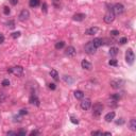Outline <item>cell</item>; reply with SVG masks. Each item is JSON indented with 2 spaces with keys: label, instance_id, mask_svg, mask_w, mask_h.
I'll list each match as a JSON object with an SVG mask.
<instances>
[{
  "label": "cell",
  "instance_id": "cell-38",
  "mask_svg": "<svg viewBox=\"0 0 136 136\" xmlns=\"http://www.w3.org/2000/svg\"><path fill=\"white\" fill-rule=\"evenodd\" d=\"M71 122L74 123V124H78V122H79V121H78V119H76L74 117H71Z\"/></svg>",
  "mask_w": 136,
  "mask_h": 136
},
{
  "label": "cell",
  "instance_id": "cell-4",
  "mask_svg": "<svg viewBox=\"0 0 136 136\" xmlns=\"http://www.w3.org/2000/svg\"><path fill=\"white\" fill-rule=\"evenodd\" d=\"M112 12L115 14V15H121L124 12V7L121 3H116L113 7Z\"/></svg>",
  "mask_w": 136,
  "mask_h": 136
},
{
  "label": "cell",
  "instance_id": "cell-25",
  "mask_svg": "<svg viewBox=\"0 0 136 136\" xmlns=\"http://www.w3.org/2000/svg\"><path fill=\"white\" fill-rule=\"evenodd\" d=\"M109 64L111 65V66H117V65H118V63H117V60H109Z\"/></svg>",
  "mask_w": 136,
  "mask_h": 136
},
{
  "label": "cell",
  "instance_id": "cell-30",
  "mask_svg": "<svg viewBox=\"0 0 136 136\" xmlns=\"http://www.w3.org/2000/svg\"><path fill=\"white\" fill-rule=\"evenodd\" d=\"M111 35H113V36L119 35V31H118V30H112L111 31Z\"/></svg>",
  "mask_w": 136,
  "mask_h": 136
},
{
  "label": "cell",
  "instance_id": "cell-23",
  "mask_svg": "<svg viewBox=\"0 0 136 136\" xmlns=\"http://www.w3.org/2000/svg\"><path fill=\"white\" fill-rule=\"evenodd\" d=\"M119 99H120L119 94H114L111 96V100H113V102H117V101H119Z\"/></svg>",
  "mask_w": 136,
  "mask_h": 136
},
{
  "label": "cell",
  "instance_id": "cell-10",
  "mask_svg": "<svg viewBox=\"0 0 136 136\" xmlns=\"http://www.w3.org/2000/svg\"><path fill=\"white\" fill-rule=\"evenodd\" d=\"M76 53H77L76 48L72 47V46H69V47H67L65 50V54L67 56H73V55H76Z\"/></svg>",
  "mask_w": 136,
  "mask_h": 136
},
{
  "label": "cell",
  "instance_id": "cell-34",
  "mask_svg": "<svg viewBox=\"0 0 136 136\" xmlns=\"http://www.w3.org/2000/svg\"><path fill=\"white\" fill-rule=\"evenodd\" d=\"M4 99H5L4 92H3V91H0V102H1V101H3Z\"/></svg>",
  "mask_w": 136,
  "mask_h": 136
},
{
  "label": "cell",
  "instance_id": "cell-7",
  "mask_svg": "<svg viewBox=\"0 0 136 136\" xmlns=\"http://www.w3.org/2000/svg\"><path fill=\"white\" fill-rule=\"evenodd\" d=\"M29 17H30V13H29L28 10H22L21 12L19 13V16H18V19L20 21H26Z\"/></svg>",
  "mask_w": 136,
  "mask_h": 136
},
{
  "label": "cell",
  "instance_id": "cell-27",
  "mask_svg": "<svg viewBox=\"0 0 136 136\" xmlns=\"http://www.w3.org/2000/svg\"><path fill=\"white\" fill-rule=\"evenodd\" d=\"M91 134L94 136V135H98V136H101V135H103V133L102 132H100V131H92Z\"/></svg>",
  "mask_w": 136,
  "mask_h": 136
},
{
  "label": "cell",
  "instance_id": "cell-40",
  "mask_svg": "<svg viewBox=\"0 0 136 136\" xmlns=\"http://www.w3.org/2000/svg\"><path fill=\"white\" fill-rule=\"evenodd\" d=\"M3 42H4V36H3V34H0V44H2Z\"/></svg>",
  "mask_w": 136,
  "mask_h": 136
},
{
  "label": "cell",
  "instance_id": "cell-31",
  "mask_svg": "<svg viewBox=\"0 0 136 136\" xmlns=\"http://www.w3.org/2000/svg\"><path fill=\"white\" fill-rule=\"evenodd\" d=\"M8 27H9V28H11V29H13L14 27H15V24H14L13 20H11V21H9V22H8Z\"/></svg>",
  "mask_w": 136,
  "mask_h": 136
},
{
  "label": "cell",
  "instance_id": "cell-45",
  "mask_svg": "<svg viewBox=\"0 0 136 136\" xmlns=\"http://www.w3.org/2000/svg\"><path fill=\"white\" fill-rule=\"evenodd\" d=\"M53 1H54V2H56V1H60V0H53Z\"/></svg>",
  "mask_w": 136,
  "mask_h": 136
},
{
  "label": "cell",
  "instance_id": "cell-32",
  "mask_svg": "<svg viewBox=\"0 0 136 136\" xmlns=\"http://www.w3.org/2000/svg\"><path fill=\"white\" fill-rule=\"evenodd\" d=\"M48 86H49V88H50L51 91H54V89L56 88V86H55V84H54V83H49Z\"/></svg>",
  "mask_w": 136,
  "mask_h": 136
},
{
  "label": "cell",
  "instance_id": "cell-3",
  "mask_svg": "<svg viewBox=\"0 0 136 136\" xmlns=\"http://www.w3.org/2000/svg\"><path fill=\"white\" fill-rule=\"evenodd\" d=\"M135 60V55H134V52H133L132 49H128L126 52V61L129 65H132L134 63Z\"/></svg>",
  "mask_w": 136,
  "mask_h": 136
},
{
  "label": "cell",
  "instance_id": "cell-12",
  "mask_svg": "<svg viewBox=\"0 0 136 136\" xmlns=\"http://www.w3.org/2000/svg\"><path fill=\"white\" fill-rule=\"evenodd\" d=\"M91 43L94 44V46H95L96 48H99V47H101V46L103 45V39H102V38H99V37H98V38H94V39H92Z\"/></svg>",
  "mask_w": 136,
  "mask_h": 136
},
{
  "label": "cell",
  "instance_id": "cell-44",
  "mask_svg": "<svg viewBox=\"0 0 136 136\" xmlns=\"http://www.w3.org/2000/svg\"><path fill=\"white\" fill-rule=\"evenodd\" d=\"M103 135H111V133H109V132H105V133H103Z\"/></svg>",
  "mask_w": 136,
  "mask_h": 136
},
{
  "label": "cell",
  "instance_id": "cell-36",
  "mask_svg": "<svg viewBox=\"0 0 136 136\" xmlns=\"http://www.w3.org/2000/svg\"><path fill=\"white\" fill-rule=\"evenodd\" d=\"M19 114L20 115H27L28 114V111H27V109H20V112H19Z\"/></svg>",
  "mask_w": 136,
  "mask_h": 136
},
{
  "label": "cell",
  "instance_id": "cell-41",
  "mask_svg": "<svg viewBox=\"0 0 136 136\" xmlns=\"http://www.w3.org/2000/svg\"><path fill=\"white\" fill-rule=\"evenodd\" d=\"M123 122H124V120H123V119H120V120H117V121H116V123H117V124H122Z\"/></svg>",
  "mask_w": 136,
  "mask_h": 136
},
{
  "label": "cell",
  "instance_id": "cell-8",
  "mask_svg": "<svg viewBox=\"0 0 136 136\" xmlns=\"http://www.w3.org/2000/svg\"><path fill=\"white\" fill-rule=\"evenodd\" d=\"M81 109H84V111H87V109H91V99H84L82 100V102H81Z\"/></svg>",
  "mask_w": 136,
  "mask_h": 136
},
{
  "label": "cell",
  "instance_id": "cell-20",
  "mask_svg": "<svg viewBox=\"0 0 136 136\" xmlns=\"http://www.w3.org/2000/svg\"><path fill=\"white\" fill-rule=\"evenodd\" d=\"M50 76L52 77V79H54L55 81H59V73L55 69H51L50 70Z\"/></svg>",
  "mask_w": 136,
  "mask_h": 136
},
{
  "label": "cell",
  "instance_id": "cell-24",
  "mask_svg": "<svg viewBox=\"0 0 136 136\" xmlns=\"http://www.w3.org/2000/svg\"><path fill=\"white\" fill-rule=\"evenodd\" d=\"M21 35V33L19 32V31H17V32H14V33H12V37L13 38H18V37Z\"/></svg>",
  "mask_w": 136,
  "mask_h": 136
},
{
  "label": "cell",
  "instance_id": "cell-33",
  "mask_svg": "<svg viewBox=\"0 0 136 136\" xmlns=\"http://www.w3.org/2000/svg\"><path fill=\"white\" fill-rule=\"evenodd\" d=\"M10 12H11V11H10V9H9L8 7H4L3 8V13L5 14V15H9V14H10Z\"/></svg>",
  "mask_w": 136,
  "mask_h": 136
},
{
  "label": "cell",
  "instance_id": "cell-13",
  "mask_svg": "<svg viewBox=\"0 0 136 136\" xmlns=\"http://www.w3.org/2000/svg\"><path fill=\"white\" fill-rule=\"evenodd\" d=\"M98 30H99V29H98L97 27H91V28H89L85 31V34L86 35H94V34H96L98 32Z\"/></svg>",
  "mask_w": 136,
  "mask_h": 136
},
{
  "label": "cell",
  "instance_id": "cell-28",
  "mask_svg": "<svg viewBox=\"0 0 136 136\" xmlns=\"http://www.w3.org/2000/svg\"><path fill=\"white\" fill-rule=\"evenodd\" d=\"M42 11L44 13H47V3H46V2H44L42 5Z\"/></svg>",
  "mask_w": 136,
  "mask_h": 136
},
{
  "label": "cell",
  "instance_id": "cell-1",
  "mask_svg": "<svg viewBox=\"0 0 136 136\" xmlns=\"http://www.w3.org/2000/svg\"><path fill=\"white\" fill-rule=\"evenodd\" d=\"M8 72L9 73H13L17 77H20L24 74V68L21 66H15V67H11L8 69Z\"/></svg>",
  "mask_w": 136,
  "mask_h": 136
},
{
  "label": "cell",
  "instance_id": "cell-21",
  "mask_svg": "<svg viewBox=\"0 0 136 136\" xmlns=\"http://www.w3.org/2000/svg\"><path fill=\"white\" fill-rule=\"evenodd\" d=\"M118 48L117 47H112L111 49H109V55L111 56H116L118 54Z\"/></svg>",
  "mask_w": 136,
  "mask_h": 136
},
{
  "label": "cell",
  "instance_id": "cell-15",
  "mask_svg": "<svg viewBox=\"0 0 136 136\" xmlns=\"http://www.w3.org/2000/svg\"><path fill=\"white\" fill-rule=\"evenodd\" d=\"M114 118H115V112H109V113H108V114L105 115L104 119H105V121H108V122H111Z\"/></svg>",
  "mask_w": 136,
  "mask_h": 136
},
{
  "label": "cell",
  "instance_id": "cell-29",
  "mask_svg": "<svg viewBox=\"0 0 136 136\" xmlns=\"http://www.w3.org/2000/svg\"><path fill=\"white\" fill-rule=\"evenodd\" d=\"M119 43H120L121 45H124L126 43H128V38H127V37H122V38H120Z\"/></svg>",
  "mask_w": 136,
  "mask_h": 136
},
{
  "label": "cell",
  "instance_id": "cell-17",
  "mask_svg": "<svg viewBox=\"0 0 136 136\" xmlns=\"http://www.w3.org/2000/svg\"><path fill=\"white\" fill-rule=\"evenodd\" d=\"M129 128L131 131H136V119H131L129 122Z\"/></svg>",
  "mask_w": 136,
  "mask_h": 136
},
{
  "label": "cell",
  "instance_id": "cell-9",
  "mask_svg": "<svg viewBox=\"0 0 136 136\" xmlns=\"http://www.w3.org/2000/svg\"><path fill=\"white\" fill-rule=\"evenodd\" d=\"M122 85H123V81L122 80H113L111 82V86L113 88H115V89H118V88L122 87Z\"/></svg>",
  "mask_w": 136,
  "mask_h": 136
},
{
  "label": "cell",
  "instance_id": "cell-16",
  "mask_svg": "<svg viewBox=\"0 0 136 136\" xmlns=\"http://www.w3.org/2000/svg\"><path fill=\"white\" fill-rule=\"evenodd\" d=\"M30 103L31 104H33V105H35V106H39V100H38V98L35 97V96H31L30 97Z\"/></svg>",
  "mask_w": 136,
  "mask_h": 136
},
{
  "label": "cell",
  "instance_id": "cell-42",
  "mask_svg": "<svg viewBox=\"0 0 136 136\" xmlns=\"http://www.w3.org/2000/svg\"><path fill=\"white\" fill-rule=\"evenodd\" d=\"M37 134H38V132H37V131H32V132L30 133V135H31V136H33V135H37Z\"/></svg>",
  "mask_w": 136,
  "mask_h": 136
},
{
  "label": "cell",
  "instance_id": "cell-39",
  "mask_svg": "<svg viewBox=\"0 0 136 136\" xmlns=\"http://www.w3.org/2000/svg\"><path fill=\"white\" fill-rule=\"evenodd\" d=\"M17 135H20V136H24V135H26V131H24V130H21V131H19L18 133H17Z\"/></svg>",
  "mask_w": 136,
  "mask_h": 136
},
{
  "label": "cell",
  "instance_id": "cell-5",
  "mask_svg": "<svg viewBox=\"0 0 136 136\" xmlns=\"http://www.w3.org/2000/svg\"><path fill=\"white\" fill-rule=\"evenodd\" d=\"M84 50L86 53H88V54H94V53H96V51H97V48L94 46V44H92L91 42H89L87 43V44L85 45V47H84Z\"/></svg>",
  "mask_w": 136,
  "mask_h": 136
},
{
  "label": "cell",
  "instance_id": "cell-6",
  "mask_svg": "<svg viewBox=\"0 0 136 136\" xmlns=\"http://www.w3.org/2000/svg\"><path fill=\"white\" fill-rule=\"evenodd\" d=\"M103 20H104V22H106V24H112V22L115 20V14L113 13L112 11H109V12H108L105 15H104Z\"/></svg>",
  "mask_w": 136,
  "mask_h": 136
},
{
  "label": "cell",
  "instance_id": "cell-18",
  "mask_svg": "<svg viewBox=\"0 0 136 136\" xmlns=\"http://www.w3.org/2000/svg\"><path fill=\"white\" fill-rule=\"evenodd\" d=\"M40 3V0H29V5L31 8H36Z\"/></svg>",
  "mask_w": 136,
  "mask_h": 136
},
{
  "label": "cell",
  "instance_id": "cell-2",
  "mask_svg": "<svg viewBox=\"0 0 136 136\" xmlns=\"http://www.w3.org/2000/svg\"><path fill=\"white\" fill-rule=\"evenodd\" d=\"M103 112V105L101 103H96L94 106H92V114H94V116L96 117H99L101 114H102Z\"/></svg>",
  "mask_w": 136,
  "mask_h": 136
},
{
  "label": "cell",
  "instance_id": "cell-26",
  "mask_svg": "<svg viewBox=\"0 0 136 136\" xmlns=\"http://www.w3.org/2000/svg\"><path fill=\"white\" fill-rule=\"evenodd\" d=\"M1 85H2V86H9V85H10V81H9L8 79H4V80L1 82Z\"/></svg>",
  "mask_w": 136,
  "mask_h": 136
},
{
  "label": "cell",
  "instance_id": "cell-43",
  "mask_svg": "<svg viewBox=\"0 0 136 136\" xmlns=\"http://www.w3.org/2000/svg\"><path fill=\"white\" fill-rule=\"evenodd\" d=\"M8 135H17V133H15V132H8Z\"/></svg>",
  "mask_w": 136,
  "mask_h": 136
},
{
  "label": "cell",
  "instance_id": "cell-37",
  "mask_svg": "<svg viewBox=\"0 0 136 136\" xmlns=\"http://www.w3.org/2000/svg\"><path fill=\"white\" fill-rule=\"evenodd\" d=\"M9 1H10V3L12 5H16L18 3V0H9Z\"/></svg>",
  "mask_w": 136,
  "mask_h": 136
},
{
  "label": "cell",
  "instance_id": "cell-14",
  "mask_svg": "<svg viewBox=\"0 0 136 136\" xmlns=\"http://www.w3.org/2000/svg\"><path fill=\"white\" fill-rule=\"evenodd\" d=\"M81 66H82V68L86 69V70H91V69L92 68V66H91V63L87 62V61H85V60L82 61V63H81Z\"/></svg>",
  "mask_w": 136,
  "mask_h": 136
},
{
  "label": "cell",
  "instance_id": "cell-19",
  "mask_svg": "<svg viewBox=\"0 0 136 136\" xmlns=\"http://www.w3.org/2000/svg\"><path fill=\"white\" fill-rule=\"evenodd\" d=\"M74 97L79 100H82L83 98H84V92H83L82 91H74Z\"/></svg>",
  "mask_w": 136,
  "mask_h": 136
},
{
  "label": "cell",
  "instance_id": "cell-35",
  "mask_svg": "<svg viewBox=\"0 0 136 136\" xmlns=\"http://www.w3.org/2000/svg\"><path fill=\"white\" fill-rule=\"evenodd\" d=\"M64 80L66 81V82H69V83H72V79H70L68 76H65L64 77Z\"/></svg>",
  "mask_w": 136,
  "mask_h": 136
},
{
  "label": "cell",
  "instance_id": "cell-22",
  "mask_svg": "<svg viewBox=\"0 0 136 136\" xmlns=\"http://www.w3.org/2000/svg\"><path fill=\"white\" fill-rule=\"evenodd\" d=\"M65 46V42H63V40H60V42H57L55 44V49H57V50H60V49L64 48Z\"/></svg>",
  "mask_w": 136,
  "mask_h": 136
},
{
  "label": "cell",
  "instance_id": "cell-11",
  "mask_svg": "<svg viewBox=\"0 0 136 136\" xmlns=\"http://www.w3.org/2000/svg\"><path fill=\"white\" fill-rule=\"evenodd\" d=\"M73 20H76V21H82V20H84L86 18V15L83 13H77L73 15Z\"/></svg>",
  "mask_w": 136,
  "mask_h": 136
}]
</instances>
